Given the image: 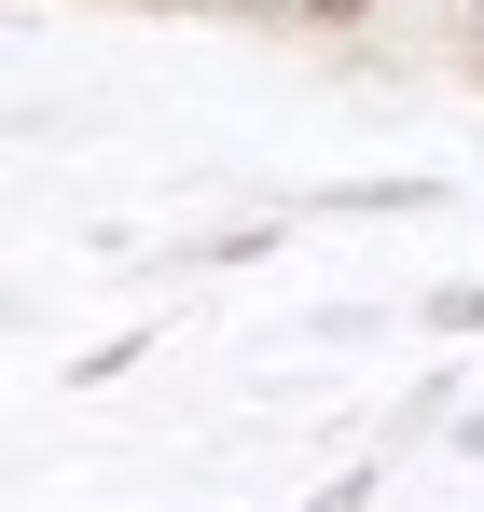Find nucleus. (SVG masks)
<instances>
[{"label": "nucleus", "mask_w": 484, "mask_h": 512, "mask_svg": "<svg viewBox=\"0 0 484 512\" xmlns=\"http://www.w3.org/2000/svg\"><path fill=\"white\" fill-rule=\"evenodd\" d=\"M374 208H443V167H374V180H319L305 222H374Z\"/></svg>", "instance_id": "1"}, {"label": "nucleus", "mask_w": 484, "mask_h": 512, "mask_svg": "<svg viewBox=\"0 0 484 512\" xmlns=\"http://www.w3.org/2000/svg\"><path fill=\"white\" fill-rule=\"evenodd\" d=\"M429 333H484V277H457V291H429Z\"/></svg>", "instance_id": "2"}]
</instances>
